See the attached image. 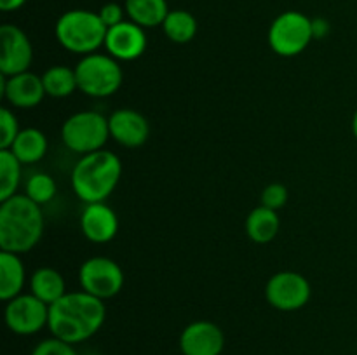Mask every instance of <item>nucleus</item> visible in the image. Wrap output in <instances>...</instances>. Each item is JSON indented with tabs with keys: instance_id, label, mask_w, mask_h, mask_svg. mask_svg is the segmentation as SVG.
Segmentation results:
<instances>
[{
	"instance_id": "f3484780",
	"label": "nucleus",
	"mask_w": 357,
	"mask_h": 355,
	"mask_svg": "<svg viewBox=\"0 0 357 355\" xmlns=\"http://www.w3.org/2000/svg\"><path fill=\"white\" fill-rule=\"evenodd\" d=\"M26 281L24 265L20 254L0 251V299L10 301L21 294Z\"/></svg>"
},
{
	"instance_id": "7ed1b4c3",
	"label": "nucleus",
	"mask_w": 357,
	"mask_h": 355,
	"mask_svg": "<svg viewBox=\"0 0 357 355\" xmlns=\"http://www.w3.org/2000/svg\"><path fill=\"white\" fill-rule=\"evenodd\" d=\"M122 162L114 152L98 150L79 159L72 171V188L86 204L105 202L119 184Z\"/></svg>"
},
{
	"instance_id": "5701e85b",
	"label": "nucleus",
	"mask_w": 357,
	"mask_h": 355,
	"mask_svg": "<svg viewBox=\"0 0 357 355\" xmlns=\"http://www.w3.org/2000/svg\"><path fill=\"white\" fill-rule=\"evenodd\" d=\"M162 30L174 44H188L197 33V19L188 10H169L162 23Z\"/></svg>"
},
{
	"instance_id": "2f4dec72",
	"label": "nucleus",
	"mask_w": 357,
	"mask_h": 355,
	"mask_svg": "<svg viewBox=\"0 0 357 355\" xmlns=\"http://www.w3.org/2000/svg\"><path fill=\"white\" fill-rule=\"evenodd\" d=\"M352 132H354V136L357 139V110H356L354 117H352Z\"/></svg>"
},
{
	"instance_id": "4be33fe9",
	"label": "nucleus",
	"mask_w": 357,
	"mask_h": 355,
	"mask_svg": "<svg viewBox=\"0 0 357 355\" xmlns=\"http://www.w3.org/2000/svg\"><path fill=\"white\" fill-rule=\"evenodd\" d=\"M42 82H44L45 94L56 97V100L72 96L79 89L75 68L72 70L65 65H56L45 70L44 75H42Z\"/></svg>"
},
{
	"instance_id": "6ab92c4d",
	"label": "nucleus",
	"mask_w": 357,
	"mask_h": 355,
	"mask_svg": "<svg viewBox=\"0 0 357 355\" xmlns=\"http://www.w3.org/2000/svg\"><path fill=\"white\" fill-rule=\"evenodd\" d=\"M281 228V219L278 211L265 205L253 209L246 218V233L253 242L267 244L275 239Z\"/></svg>"
},
{
	"instance_id": "39448f33",
	"label": "nucleus",
	"mask_w": 357,
	"mask_h": 355,
	"mask_svg": "<svg viewBox=\"0 0 357 355\" xmlns=\"http://www.w3.org/2000/svg\"><path fill=\"white\" fill-rule=\"evenodd\" d=\"M75 75L79 89L91 97H108L122 86L121 65L110 54L93 52L77 63Z\"/></svg>"
},
{
	"instance_id": "9b49d317",
	"label": "nucleus",
	"mask_w": 357,
	"mask_h": 355,
	"mask_svg": "<svg viewBox=\"0 0 357 355\" xmlns=\"http://www.w3.org/2000/svg\"><path fill=\"white\" fill-rule=\"evenodd\" d=\"M0 73L6 77L28 72L33 59V47L21 28L16 24L0 26Z\"/></svg>"
},
{
	"instance_id": "ddd939ff",
	"label": "nucleus",
	"mask_w": 357,
	"mask_h": 355,
	"mask_svg": "<svg viewBox=\"0 0 357 355\" xmlns=\"http://www.w3.org/2000/svg\"><path fill=\"white\" fill-rule=\"evenodd\" d=\"M223 347V331L209 320L188 324L180 336V348L183 355H220Z\"/></svg>"
},
{
	"instance_id": "4468645a",
	"label": "nucleus",
	"mask_w": 357,
	"mask_h": 355,
	"mask_svg": "<svg viewBox=\"0 0 357 355\" xmlns=\"http://www.w3.org/2000/svg\"><path fill=\"white\" fill-rule=\"evenodd\" d=\"M0 93L14 108H35L47 94H45L42 77L31 72L17 73V75L0 77Z\"/></svg>"
},
{
	"instance_id": "dca6fc26",
	"label": "nucleus",
	"mask_w": 357,
	"mask_h": 355,
	"mask_svg": "<svg viewBox=\"0 0 357 355\" xmlns=\"http://www.w3.org/2000/svg\"><path fill=\"white\" fill-rule=\"evenodd\" d=\"M80 228L84 237L94 244H107L117 235L119 218L105 202L86 204L80 214Z\"/></svg>"
},
{
	"instance_id": "6e6552de",
	"label": "nucleus",
	"mask_w": 357,
	"mask_h": 355,
	"mask_svg": "<svg viewBox=\"0 0 357 355\" xmlns=\"http://www.w3.org/2000/svg\"><path fill=\"white\" fill-rule=\"evenodd\" d=\"M82 291L100 299H110L124 287V271L117 261L107 256H94L84 261L79 270Z\"/></svg>"
},
{
	"instance_id": "aec40b11",
	"label": "nucleus",
	"mask_w": 357,
	"mask_h": 355,
	"mask_svg": "<svg viewBox=\"0 0 357 355\" xmlns=\"http://www.w3.org/2000/svg\"><path fill=\"white\" fill-rule=\"evenodd\" d=\"M49 143L40 129H21L16 141L10 146V152L17 157L21 164H37L47 153Z\"/></svg>"
},
{
	"instance_id": "393cba45",
	"label": "nucleus",
	"mask_w": 357,
	"mask_h": 355,
	"mask_svg": "<svg viewBox=\"0 0 357 355\" xmlns=\"http://www.w3.org/2000/svg\"><path fill=\"white\" fill-rule=\"evenodd\" d=\"M24 195L31 198L35 204L44 205L51 202L56 195V181L47 173H35L28 178Z\"/></svg>"
},
{
	"instance_id": "412c9836",
	"label": "nucleus",
	"mask_w": 357,
	"mask_h": 355,
	"mask_svg": "<svg viewBox=\"0 0 357 355\" xmlns=\"http://www.w3.org/2000/svg\"><path fill=\"white\" fill-rule=\"evenodd\" d=\"M124 7L129 21L142 28L162 26L164 19L169 14L166 0H126Z\"/></svg>"
},
{
	"instance_id": "0eeeda50",
	"label": "nucleus",
	"mask_w": 357,
	"mask_h": 355,
	"mask_svg": "<svg viewBox=\"0 0 357 355\" xmlns=\"http://www.w3.org/2000/svg\"><path fill=\"white\" fill-rule=\"evenodd\" d=\"M312 40V19L298 10H286L279 14L268 28L271 49L284 58L298 56Z\"/></svg>"
},
{
	"instance_id": "423d86ee",
	"label": "nucleus",
	"mask_w": 357,
	"mask_h": 355,
	"mask_svg": "<svg viewBox=\"0 0 357 355\" xmlns=\"http://www.w3.org/2000/svg\"><path fill=\"white\" fill-rule=\"evenodd\" d=\"M110 138L108 118L98 111L86 110L70 115L61 125V139L65 146L79 155L103 150Z\"/></svg>"
},
{
	"instance_id": "7c9ffc66",
	"label": "nucleus",
	"mask_w": 357,
	"mask_h": 355,
	"mask_svg": "<svg viewBox=\"0 0 357 355\" xmlns=\"http://www.w3.org/2000/svg\"><path fill=\"white\" fill-rule=\"evenodd\" d=\"M26 0H0V9L3 13H13V10H17L20 7L24 6Z\"/></svg>"
},
{
	"instance_id": "f8f14e48",
	"label": "nucleus",
	"mask_w": 357,
	"mask_h": 355,
	"mask_svg": "<svg viewBox=\"0 0 357 355\" xmlns=\"http://www.w3.org/2000/svg\"><path fill=\"white\" fill-rule=\"evenodd\" d=\"M105 49L117 61H135L145 52V28L132 21H122L117 26L108 28Z\"/></svg>"
},
{
	"instance_id": "c756f323",
	"label": "nucleus",
	"mask_w": 357,
	"mask_h": 355,
	"mask_svg": "<svg viewBox=\"0 0 357 355\" xmlns=\"http://www.w3.org/2000/svg\"><path fill=\"white\" fill-rule=\"evenodd\" d=\"M330 30H331L330 21H326L324 17H316V19H312L314 38H324L328 33H330Z\"/></svg>"
},
{
	"instance_id": "a211bd4d",
	"label": "nucleus",
	"mask_w": 357,
	"mask_h": 355,
	"mask_svg": "<svg viewBox=\"0 0 357 355\" xmlns=\"http://www.w3.org/2000/svg\"><path fill=\"white\" fill-rule=\"evenodd\" d=\"M31 294L37 296L45 305H52L66 294L65 278L58 270L49 267L37 268L30 277Z\"/></svg>"
},
{
	"instance_id": "473e14b6",
	"label": "nucleus",
	"mask_w": 357,
	"mask_h": 355,
	"mask_svg": "<svg viewBox=\"0 0 357 355\" xmlns=\"http://www.w3.org/2000/svg\"><path fill=\"white\" fill-rule=\"evenodd\" d=\"M93 355H98V354H93Z\"/></svg>"
},
{
	"instance_id": "1a4fd4ad",
	"label": "nucleus",
	"mask_w": 357,
	"mask_h": 355,
	"mask_svg": "<svg viewBox=\"0 0 357 355\" xmlns=\"http://www.w3.org/2000/svg\"><path fill=\"white\" fill-rule=\"evenodd\" d=\"M309 281L298 271H279L272 275L265 287V298L274 308L282 312H295L303 308L310 299Z\"/></svg>"
},
{
	"instance_id": "c85d7f7f",
	"label": "nucleus",
	"mask_w": 357,
	"mask_h": 355,
	"mask_svg": "<svg viewBox=\"0 0 357 355\" xmlns=\"http://www.w3.org/2000/svg\"><path fill=\"white\" fill-rule=\"evenodd\" d=\"M100 17L101 21L105 23V26L112 28V26H117L121 24L124 19V14H126V7H122L121 3L117 2H108L105 3L103 7L100 9Z\"/></svg>"
},
{
	"instance_id": "a878e982",
	"label": "nucleus",
	"mask_w": 357,
	"mask_h": 355,
	"mask_svg": "<svg viewBox=\"0 0 357 355\" xmlns=\"http://www.w3.org/2000/svg\"><path fill=\"white\" fill-rule=\"evenodd\" d=\"M20 124L14 111L9 108L0 110V150H9L20 134Z\"/></svg>"
},
{
	"instance_id": "2eb2a0df",
	"label": "nucleus",
	"mask_w": 357,
	"mask_h": 355,
	"mask_svg": "<svg viewBox=\"0 0 357 355\" xmlns=\"http://www.w3.org/2000/svg\"><path fill=\"white\" fill-rule=\"evenodd\" d=\"M110 138L126 148L145 145L150 136V124L139 111L132 108H119L108 117Z\"/></svg>"
},
{
	"instance_id": "20e7f679",
	"label": "nucleus",
	"mask_w": 357,
	"mask_h": 355,
	"mask_svg": "<svg viewBox=\"0 0 357 355\" xmlns=\"http://www.w3.org/2000/svg\"><path fill=\"white\" fill-rule=\"evenodd\" d=\"M108 28L100 14L87 9H72L61 14L56 23V38L73 54H93L105 45Z\"/></svg>"
},
{
	"instance_id": "cd10ccee",
	"label": "nucleus",
	"mask_w": 357,
	"mask_h": 355,
	"mask_svg": "<svg viewBox=\"0 0 357 355\" xmlns=\"http://www.w3.org/2000/svg\"><path fill=\"white\" fill-rule=\"evenodd\" d=\"M31 355H77V352L66 341L58 340V338H49V340L40 341L33 348Z\"/></svg>"
},
{
	"instance_id": "f257e3e1",
	"label": "nucleus",
	"mask_w": 357,
	"mask_h": 355,
	"mask_svg": "<svg viewBox=\"0 0 357 355\" xmlns=\"http://www.w3.org/2000/svg\"><path fill=\"white\" fill-rule=\"evenodd\" d=\"M105 317L103 299L86 291H73L49 305L47 327L54 338L75 345L94 336L103 326Z\"/></svg>"
},
{
	"instance_id": "b1692460",
	"label": "nucleus",
	"mask_w": 357,
	"mask_h": 355,
	"mask_svg": "<svg viewBox=\"0 0 357 355\" xmlns=\"http://www.w3.org/2000/svg\"><path fill=\"white\" fill-rule=\"evenodd\" d=\"M21 166L10 150H0V202L16 195L21 183Z\"/></svg>"
},
{
	"instance_id": "9d476101",
	"label": "nucleus",
	"mask_w": 357,
	"mask_h": 355,
	"mask_svg": "<svg viewBox=\"0 0 357 355\" xmlns=\"http://www.w3.org/2000/svg\"><path fill=\"white\" fill-rule=\"evenodd\" d=\"M6 324L13 333L35 334L49 324V305L30 294H20L7 301Z\"/></svg>"
},
{
	"instance_id": "f03ea898",
	"label": "nucleus",
	"mask_w": 357,
	"mask_h": 355,
	"mask_svg": "<svg viewBox=\"0 0 357 355\" xmlns=\"http://www.w3.org/2000/svg\"><path fill=\"white\" fill-rule=\"evenodd\" d=\"M44 233L42 205L28 195H13L0 205V247L2 251L23 254L33 249Z\"/></svg>"
},
{
	"instance_id": "bb28decb",
	"label": "nucleus",
	"mask_w": 357,
	"mask_h": 355,
	"mask_svg": "<svg viewBox=\"0 0 357 355\" xmlns=\"http://www.w3.org/2000/svg\"><path fill=\"white\" fill-rule=\"evenodd\" d=\"M288 188L281 183H271L268 187L264 188L261 191V205L268 209H274V211H279L286 205L288 202Z\"/></svg>"
}]
</instances>
